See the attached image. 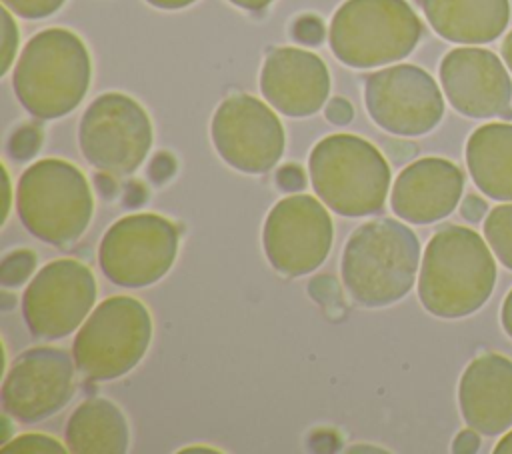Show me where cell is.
Wrapping results in <instances>:
<instances>
[{
	"instance_id": "cell-1",
	"label": "cell",
	"mask_w": 512,
	"mask_h": 454,
	"mask_svg": "<svg viewBox=\"0 0 512 454\" xmlns=\"http://www.w3.org/2000/svg\"><path fill=\"white\" fill-rule=\"evenodd\" d=\"M496 262L484 238L466 226L440 228L422 254L418 298L438 318H464L486 304Z\"/></svg>"
},
{
	"instance_id": "cell-2",
	"label": "cell",
	"mask_w": 512,
	"mask_h": 454,
	"mask_svg": "<svg viewBox=\"0 0 512 454\" xmlns=\"http://www.w3.org/2000/svg\"><path fill=\"white\" fill-rule=\"evenodd\" d=\"M420 242L402 222L370 220L358 226L342 252V280L350 296L368 308L398 302L414 286Z\"/></svg>"
},
{
	"instance_id": "cell-3",
	"label": "cell",
	"mask_w": 512,
	"mask_h": 454,
	"mask_svg": "<svg viewBox=\"0 0 512 454\" xmlns=\"http://www.w3.org/2000/svg\"><path fill=\"white\" fill-rule=\"evenodd\" d=\"M90 54L74 32L46 28L32 36L14 68V92L36 118L72 112L90 86Z\"/></svg>"
},
{
	"instance_id": "cell-4",
	"label": "cell",
	"mask_w": 512,
	"mask_h": 454,
	"mask_svg": "<svg viewBox=\"0 0 512 454\" xmlns=\"http://www.w3.org/2000/svg\"><path fill=\"white\" fill-rule=\"evenodd\" d=\"M314 192L336 214L358 218L378 212L390 190V168L382 152L354 134H330L310 152Z\"/></svg>"
},
{
	"instance_id": "cell-5",
	"label": "cell",
	"mask_w": 512,
	"mask_h": 454,
	"mask_svg": "<svg viewBox=\"0 0 512 454\" xmlns=\"http://www.w3.org/2000/svg\"><path fill=\"white\" fill-rule=\"evenodd\" d=\"M16 210L32 236L62 246L82 236L92 218L94 198L86 176L74 164L44 158L22 172Z\"/></svg>"
},
{
	"instance_id": "cell-6",
	"label": "cell",
	"mask_w": 512,
	"mask_h": 454,
	"mask_svg": "<svg viewBox=\"0 0 512 454\" xmlns=\"http://www.w3.org/2000/svg\"><path fill=\"white\" fill-rule=\"evenodd\" d=\"M420 36V18L406 0H346L328 30L334 56L352 68L402 60Z\"/></svg>"
},
{
	"instance_id": "cell-7",
	"label": "cell",
	"mask_w": 512,
	"mask_h": 454,
	"mask_svg": "<svg viewBox=\"0 0 512 454\" xmlns=\"http://www.w3.org/2000/svg\"><path fill=\"white\" fill-rule=\"evenodd\" d=\"M152 340L148 308L132 296L102 300L76 332L72 358L90 380H114L130 372Z\"/></svg>"
},
{
	"instance_id": "cell-8",
	"label": "cell",
	"mask_w": 512,
	"mask_h": 454,
	"mask_svg": "<svg viewBox=\"0 0 512 454\" xmlns=\"http://www.w3.org/2000/svg\"><path fill=\"white\" fill-rule=\"evenodd\" d=\"M78 144L94 168L106 174H130L150 152L152 124L134 98L106 92L82 114Z\"/></svg>"
},
{
	"instance_id": "cell-9",
	"label": "cell",
	"mask_w": 512,
	"mask_h": 454,
	"mask_svg": "<svg viewBox=\"0 0 512 454\" xmlns=\"http://www.w3.org/2000/svg\"><path fill=\"white\" fill-rule=\"evenodd\" d=\"M178 252L176 226L158 214H132L116 220L102 236L98 262L104 276L124 288L158 282Z\"/></svg>"
},
{
	"instance_id": "cell-10",
	"label": "cell",
	"mask_w": 512,
	"mask_h": 454,
	"mask_svg": "<svg viewBox=\"0 0 512 454\" xmlns=\"http://www.w3.org/2000/svg\"><path fill=\"white\" fill-rule=\"evenodd\" d=\"M332 218L314 196L294 194L282 198L268 212L262 244L274 270L302 276L316 270L332 246Z\"/></svg>"
},
{
	"instance_id": "cell-11",
	"label": "cell",
	"mask_w": 512,
	"mask_h": 454,
	"mask_svg": "<svg viewBox=\"0 0 512 454\" xmlns=\"http://www.w3.org/2000/svg\"><path fill=\"white\" fill-rule=\"evenodd\" d=\"M96 280L90 268L72 258L42 266L22 296V314L34 336L62 338L88 318L96 302Z\"/></svg>"
},
{
	"instance_id": "cell-12",
	"label": "cell",
	"mask_w": 512,
	"mask_h": 454,
	"mask_svg": "<svg viewBox=\"0 0 512 454\" xmlns=\"http://www.w3.org/2000/svg\"><path fill=\"white\" fill-rule=\"evenodd\" d=\"M364 104L370 118L396 136L426 134L444 114V98L436 80L412 64L370 74L364 84Z\"/></svg>"
},
{
	"instance_id": "cell-13",
	"label": "cell",
	"mask_w": 512,
	"mask_h": 454,
	"mask_svg": "<svg viewBox=\"0 0 512 454\" xmlns=\"http://www.w3.org/2000/svg\"><path fill=\"white\" fill-rule=\"evenodd\" d=\"M216 152L246 174L268 172L284 152V128L262 100L248 94L226 98L212 118Z\"/></svg>"
},
{
	"instance_id": "cell-14",
	"label": "cell",
	"mask_w": 512,
	"mask_h": 454,
	"mask_svg": "<svg viewBox=\"0 0 512 454\" xmlns=\"http://www.w3.org/2000/svg\"><path fill=\"white\" fill-rule=\"evenodd\" d=\"M74 366L60 348L38 346L20 354L2 384L4 412L28 424L56 414L72 396Z\"/></svg>"
},
{
	"instance_id": "cell-15",
	"label": "cell",
	"mask_w": 512,
	"mask_h": 454,
	"mask_svg": "<svg viewBox=\"0 0 512 454\" xmlns=\"http://www.w3.org/2000/svg\"><path fill=\"white\" fill-rule=\"evenodd\" d=\"M440 84L452 108L468 118L504 116L510 110L512 80L490 50H450L440 64Z\"/></svg>"
},
{
	"instance_id": "cell-16",
	"label": "cell",
	"mask_w": 512,
	"mask_h": 454,
	"mask_svg": "<svg viewBox=\"0 0 512 454\" xmlns=\"http://www.w3.org/2000/svg\"><path fill=\"white\" fill-rule=\"evenodd\" d=\"M260 90L274 110L302 118L324 106L330 74L324 60L308 50L276 48L264 60Z\"/></svg>"
},
{
	"instance_id": "cell-17",
	"label": "cell",
	"mask_w": 512,
	"mask_h": 454,
	"mask_svg": "<svg viewBox=\"0 0 512 454\" xmlns=\"http://www.w3.org/2000/svg\"><path fill=\"white\" fill-rule=\"evenodd\" d=\"M462 170L444 158H420L408 164L390 192L392 212L412 224H432L446 218L460 202Z\"/></svg>"
},
{
	"instance_id": "cell-18",
	"label": "cell",
	"mask_w": 512,
	"mask_h": 454,
	"mask_svg": "<svg viewBox=\"0 0 512 454\" xmlns=\"http://www.w3.org/2000/svg\"><path fill=\"white\" fill-rule=\"evenodd\" d=\"M458 404L466 426L478 434L512 428V360L496 352L474 358L460 378Z\"/></svg>"
},
{
	"instance_id": "cell-19",
	"label": "cell",
	"mask_w": 512,
	"mask_h": 454,
	"mask_svg": "<svg viewBox=\"0 0 512 454\" xmlns=\"http://www.w3.org/2000/svg\"><path fill=\"white\" fill-rule=\"evenodd\" d=\"M424 14L438 36L458 44H486L508 26V0H422Z\"/></svg>"
},
{
	"instance_id": "cell-20",
	"label": "cell",
	"mask_w": 512,
	"mask_h": 454,
	"mask_svg": "<svg viewBox=\"0 0 512 454\" xmlns=\"http://www.w3.org/2000/svg\"><path fill=\"white\" fill-rule=\"evenodd\" d=\"M466 166L476 188L492 200H512V124L490 122L466 142Z\"/></svg>"
},
{
	"instance_id": "cell-21",
	"label": "cell",
	"mask_w": 512,
	"mask_h": 454,
	"mask_svg": "<svg viewBox=\"0 0 512 454\" xmlns=\"http://www.w3.org/2000/svg\"><path fill=\"white\" fill-rule=\"evenodd\" d=\"M128 422L106 398L84 400L66 424V446L76 454H122L128 448Z\"/></svg>"
},
{
	"instance_id": "cell-22",
	"label": "cell",
	"mask_w": 512,
	"mask_h": 454,
	"mask_svg": "<svg viewBox=\"0 0 512 454\" xmlns=\"http://www.w3.org/2000/svg\"><path fill=\"white\" fill-rule=\"evenodd\" d=\"M484 236L496 258L512 270V204H500L488 212Z\"/></svg>"
},
{
	"instance_id": "cell-23",
	"label": "cell",
	"mask_w": 512,
	"mask_h": 454,
	"mask_svg": "<svg viewBox=\"0 0 512 454\" xmlns=\"http://www.w3.org/2000/svg\"><path fill=\"white\" fill-rule=\"evenodd\" d=\"M2 452H20V454H30V452H66L68 446L60 444L56 438L46 436V434H22L16 436L14 440L6 442Z\"/></svg>"
},
{
	"instance_id": "cell-24",
	"label": "cell",
	"mask_w": 512,
	"mask_h": 454,
	"mask_svg": "<svg viewBox=\"0 0 512 454\" xmlns=\"http://www.w3.org/2000/svg\"><path fill=\"white\" fill-rule=\"evenodd\" d=\"M2 46H0V74H6L18 48V26L10 14V10L4 6L2 12Z\"/></svg>"
},
{
	"instance_id": "cell-25",
	"label": "cell",
	"mask_w": 512,
	"mask_h": 454,
	"mask_svg": "<svg viewBox=\"0 0 512 454\" xmlns=\"http://www.w3.org/2000/svg\"><path fill=\"white\" fill-rule=\"evenodd\" d=\"M66 0H2V4L22 18H44L54 14Z\"/></svg>"
},
{
	"instance_id": "cell-26",
	"label": "cell",
	"mask_w": 512,
	"mask_h": 454,
	"mask_svg": "<svg viewBox=\"0 0 512 454\" xmlns=\"http://www.w3.org/2000/svg\"><path fill=\"white\" fill-rule=\"evenodd\" d=\"M32 266H34V254H30L28 250H20L4 258L0 278L4 284H18L30 274Z\"/></svg>"
},
{
	"instance_id": "cell-27",
	"label": "cell",
	"mask_w": 512,
	"mask_h": 454,
	"mask_svg": "<svg viewBox=\"0 0 512 454\" xmlns=\"http://www.w3.org/2000/svg\"><path fill=\"white\" fill-rule=\"evenodd\" d=\"M40 144V132L34 126H22L20 130L14 132L10 140V150L18 158H28L36 152Z\"/></svg>"
},
{
	"instance_id": "cell-28",
	"label": "cell",
	"mask_w": 512,
	"mask_h": 454,
	"mask_svg": "<svg viewBox=\"0 0 512 454\" xmlns=\"http://www.w3.org/2000/svg\"><path fill=\"white\" fill-rule=\"evenodd\" d=\"M294 38L302 44H318L324 38V26L316 16H302L294 22Z\"/></svg>"
},
{
	"instance_id": "cell-29",
	"label": "cell",
	"mask_w": 512,
	"mask_h": 454,
	"mask_svg": "<svg viewBox=\"0 0 512 454\" xmlns=\"http://www.w3.org/2000/svg\"><path fill=\"white\" fill-rule=\"evenodd\" d=\"M352 116H354V110H352L350 102L344 98H334L326 106V118L334 124H348L352 120Z\"/></svg>"
},
{
	"instance_id": "cell-30",
	"label": "cell",
	"mask_w": 512,
	"mask_h": 454,
	"mask_svg": "<svg viewBox=\"0 0 512 454\" xmlns=\"http://www.w3.org/2000/svg\"><path fill=\"white\" fill-rule=\"evenodd\" d=\"M276 182L284 190H300L304 186L306 178L298 166H282L276 174Z\"/></svg>"
},
{
	"instance_id": "cell-31",
	"label": "cell",
	"mask_w": 512,
	"mask_h": 454,
	"mask_svg": "<svg viewBox=\"0 0 512 454\" xmlns=\"http://www.w3.org/2000/svg\"><path fill=\"white\" fill-rule=\"evenodd\" d=\"M486 202L480 198V196H476V194H468L466 198H464V202L460 204V214L466 218V220H470V222H478V220H482L484 216H486Z\"/></svg>"
},
{
	"instance_id": "cell-32",
	"label": "cell",
	"mask_w": 512,
	"mask_h": 454,
	"mask_svg": "<svg viewBox=\"0 0 512 454\" xmlns=\"http://www.w3.org/2000/svg\"><path fill=\"white\" fill-rule=\"evenodd\" d=\"M478 446H480L478 432H476L474 428H468V430H462V432L454 438L452 450L458 452V454H470V452H476Z\"/></svg>"
},
{
	"instance_id": "cell-33",
	"label": "cell",
	"mask_w": 512,
	"mask_h": 454,
	"mask_svg": "<svg viewBox=\"0 0 512 454\" xmlns=\"http://www.w3.org/2000/svg\"><path fill=\"white\" fill-rule=\"evenodd\" d=\"M500 322L504 332L512 338V290L508 292L504 304H502V312H500Z\"/></svg>"
},
{
	"instance_id": "cell-34",
	"label": "cell",
	"mask_w": 512,
	"mask_h": 454,
	"mask_svg": "<svg viewBox=\"0 0 512 454\" xmlns=\"http://www.w3.org/2000/svg\"><path fill=\"white\" fill-rule=\"evenodd\" d=\"M148 4L156 6V8H164V10H176V8H184L196 0H146Z\"/></svg>"
},
{
	"instance_id": "cell-35",
	"label": "cell",
	"mask_w": 512,
	"mask_h": 454,
	"mask_svg": "<svg viewBox=\"0 0 512 454\" xmlns=\"http://www.w3.org/2000/svg\"><path fill=\"white\" fill-rule=\"evenodd\" d=\"M232 4L246 8V10H262L264 6H268L272 0H230Z\"/></svg>"
},
{
	"instance_id": "cell-36",
	"label": "cell",
	"mask_w": 512,
	"mask_h": 454,
	"mask_svg": "<svg viewBox=\"0 0 512 454\" xmlns=\"http://www.w3.org/2000/svg\"><path fill=\"white\" fill-rule=\"evenodd\" d=\"M502 56H504V62H506V66L510 68V72H512V30L506 34V38H504V44H502Z\"/></svg>"
},
{
	"instance_id": "cell-37",
	"label": "cell",
	"mask_w": 512,
	"mask_h": 454,
	"mask_svg": "<svg viewBox=\"0 0 512 454\" xmlns=\"http://www.w3.org/2000/svg\"><path fill=\"white\" fill-rule=\"evenodd\" d=\"M496 454H512V430L504 434V438L494 446Z\"/></svg>"
},
{
	"instance_id": "cell-38",
	"label": "cell",
	"mask_w": 512,
	"mask_h": 454,
	"mask_svg": "<svg viewBox=\"0 0 512 454\" xmlns=\"http://www.w3.org/2000/svg\"><path fill=\"white\" fill-rule=\"evenodd\" d=\"M4 190H6V200H4V218H6V214H8V208H10V180H8V174H6V170H4Z\"/></svg>"
},
{
	"instance_id": "cell-39",
	"label": "cell",
	"mask_w": 512,
	"mask_h": 454,
	"mask_svg": "<svg viewBox=\"0 0 512 454\" xmlns=\"http://www.w3.org/2000/svg\"><path fill=\"white\" fill-rule=\"evenodd\" d=\"M196 450H202V452H220V450L208 448V446H188V448H182L180 452H196Z\"/></svg>"
}]
</instances>
